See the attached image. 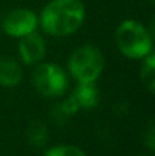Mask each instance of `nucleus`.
<instances>
[{
    "label": "nucleus",
    "mask_w": 155,
    "mask_h": 156,
    "mask_svg": "<svg viewBox=\"0 0 155 156\" xmlns=\"http://www.w3.org/2000/svg\"><path fill=\"white\" fill-rule=\"evenodd\" d=\"M84 17L81 0H52L41 14V26L49 35L67 37L82 26Z\"/></svg>",
    "instance_id": "1"
},
{
    "label": "nucleus",
    "mask_w": 155,
    "mask_h": 156,
    "mask_svg": "<svg viewBox=\"0 0 155 156\" xmlns=\"http://www.w3.org/2000/svg\"><path fill=\"white\" fill-rule=\"evenodd\" d=\"M117 46L128 58H145L152 52V38L142 24L126 20L117 29Z\"/></svg>",
    "instance_id": "2"
},
{
    "label": "nucleus",
    "mask_w": 155,
    "mask_h": 156,
    "mask_svg": "<svg viewBox=\"0 0 155 156\" xmlns=\"http://www.w3.org/2000/svg\"><path fill=\"white\" fill-rule=\"evenodd\" d=\"M68 67L79 83H90L94 82L102 73L103 56L99 49L93 46H84L72 55Z\"/></svg>",
    "instance_id": "3"
},
{
    "label": "nucleus",
    "mask_w": 155,
    "mask_h": 156,
    "mask_svg": "<svg viewBox=\"0 0 155 156\" xmlns=\"http://www.w3.org/2000/svg\"><path fill=\"white\" fill-rule=\"evenodd\" d=\"M34 85L43 96L56 97L67 90V76L61 67L43 64L34 71Z\"/></svg>",
    "instance_id": "4"
},
{
    "label": "nucleus",
    "mask_w": 155,
    "mask_h": 156,
    "mask_svg": "<svg viewBox=\"0 0 155 156\" xmlns=\"http://www.w3.org/2000/svg\"><path fill=\"white\" fill-rule=\"evenodd\" d=\"M37 27V17L29 9H15L3 20V30L11 37H24Z\"/></svg>",
    "instance_id": "5"
},
{
    "label": "nucleus",
    "mask_w": 155,
    "mask_h": 156,
    "mask_svg": "<svg viewBox=\"0 0 155 156\" xmlns=\"http://www.w3.org/2000/svg\"><path fill=\"white\" fill-rule=\"evenodd\" d=\"M18 50L26 64H35L43 59V56L46 53V46L40 35L31 32V34L21 37Z\"/></svg>",
    "instance_id": "6"
},
{
    "label": "nucleus",
    "mask_w": 155,
    "mask_h": 156,
    "mask_svg": "<svg viewBox=\"0 0 155 156\" xmlns=\"http://www.w3.org/2000/svg\"><path fill=\"white\" fill-rule=\"evenodd\" d=\"M21 76H23L21 68L15 61L5 56L0 58V85L14 87L21 80Z\"/></svg>",
    "instance_id": "7"
},
{
    "label": "nucleus",
    "mask_w": 155,
    "mask_h": 156,
    "mask_svg": "<svg viewBox=\"0 0 155 156\" xmlns=\"http://www.w3.org/2000/svg\"><path fill=\"white\" fill-rule=\"evenodd\" d=\"M73 97L78 102L79 108H93L99 102V93H98V88L93 85V82L81 83L76 88Z\"/></svg>",
    "instance_id": "8"
},
{
    "label": "nucleus",
    "mask_w": 155,
    "mask_h": 156,
    "mask_svg": "<svg viewBox=\"0 0 155 156\" xmlns=\"http://www.w3.org/2000/svg\"><path fill=\"white\" fill-rule=\"evenodd\" d=\"M142 80L145 83V87L148 88L149 93H154L155 88V64H154V55L149 53L146 61H145V65H143V70H142Z\"/></svg>",
    "instance_id": "9"
},
{
    "label": "nucleus",
    "mask_w": 155,
    "mask_h": 156,
    "mask_svg": "<svg viewBox=\"0 0 155 156\" xmlns=\"http://www.w3.org/2000/svg\"><path fill=\"white\" fill-rule=\"evenodd\" d=\"M47 138V130L40 121H34L32 126L29 127V140L35 146H41L44 140Z\"/></svg>",
    "instance_id": "10"
},
{
    "label": "nucleus",
    "mask_w": 155,
    "mask_h": 156,
    "mask_svg": "<svg viewBox=\"0 0 155 156\" xmlns=\"http://www.w3.org/2000/svg\"><path fill=\"white\" fill-rule=\"evenodd\" d=\"M46 156H87L81 149L75 146H56L47 150Z\"/></svg>",
    "instance_id": "11"
},
{
    "label": "nucleus",
    "mask_w": 155,
    "mask_h": 156,
    "mask_svg": "<svg viewBox=\"0 0 155 156\" xmlns=\"http://www.w3.org/2000/svg\"><path fill=\"white\" fill-rule=\"evenodd\" d=\"M61 109H62L65 114H73V112H76V111L79 109V105H78V102L75 100V97L72 96L70 99H67V100L62 103Z\"/></svg>",
    "instance_id": "12"
},
{
    "label": "nucleus",
    "mask_w": 155,
    "mask_h": 156,
    "mask_svg": "<svg viewBox=\"0 0 155 156\" xmlns=\"http://www.w3.org/2000/svg\"><path fill=\"white\" fill-rule=\"evenodd\" d=\"M149 2H154V0H149Z\"/></svg>",
    "instance_id": "13"
}]
</instances>
